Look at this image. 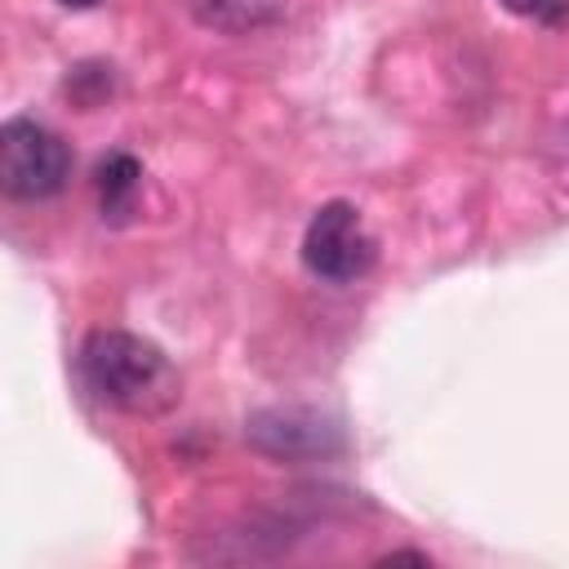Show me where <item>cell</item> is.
Returning <instances> with one entry per match:
<instances>
[{"label":"cell","mask_w":569,"mask_h":569,"mask_svg":"<svg viewBox=\"0 0 569 569\" xmlns=\"http://www.w3.org/2000/svg\"><path fill=\"white\" fill-rule=\"evenodd\" d=\"M80 369H84V382L107 405L129 409V413H160L178 396V373L164 360V351L124 329L89 333L80 351Z\"/></svg>","instance_id":"6da1fadb"},{"label":"cell","mask_w":569,"mask_h":569,"mask_svg":"<svg viewBox=\"0 0 569 569\" xmlns=\"http://www.w3.org/2000/svg\"><path fill=\"white\" fill-rule=\"evenodd\" d=\"M71 178V147L40 120L13 116L0 129V182L13 200H49Z\"/></svg>","instance_id":"7a4b0ae2"},{"label":"cell","mask_w":569,"mask_h":569,"mask_svg":"<svg viewBox=\"0 0 569 569\" xmlns=\"http://www.w3.org/2000/svg\"><path fill=\"white\" fill-rule=\"evenodd\" d=\"M373 258H378V244L356 204L329 200L311 213V222L302 231V262L316 280L351 284L373 267Z\"/></svg>","instance_id":"3957f363"},{"label":"cell","mask_w":569,"mask_h":569,"mask_svg":"<svg viewBox=\"0 0 569 569\" xmlns=\"http://www.w3.org/2000/svg\"><path fill=\"white\" fill-rule=\"evenodd\" d=\"M289 0H191L196 18L218 31H253L284 13Z\"/></svg>","instance_id":"277c9868"},{"label":"cell","mask_w":569,"mask_h":569,"mask_svg":"<svg viewBox=\"0 0 569 569\" xmlns=\"http://www.w3.org/2000/svg\"><path fill=\"white\" fill-rule=\"evenodd\" d=\"M138 187H142V164L133 156L116 151V156H107L98 164V200H102V213L124 218L133 209V200H138Z\"/></svg>","instance_id":"5b68a950"},{"label":"cell","mask_w":569,"mask_h":569,"mask_svg":"<svg viewBox=\"0 0 569 569\" xmlns=\"http://www.w3.org/2000/svg\"><path fill=\"white\" fill-rule=\"evenodd\" d=\"M511 13H520V18H533V22H542V27H560V22H569V0H502Z\"/></svg>","instance_id":"8992f818"},{"label":"cell","mask_w":569,"mask_h":569,"mask_svg":"<svg viewBox=\"0 0 569 569\" xmlns=\"http://www.w3.org/2000/svg\"><path fill=\"white\" fill-rule=\"evenodd\" d=\"M62 4H67V9H93L98 0H62Z\"/></svg>","instance_id":"52a82bcc"}]
</instances>
